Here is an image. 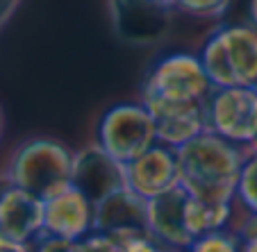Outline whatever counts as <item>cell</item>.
Instances as JSON below:
<instances>
[{
    "label": "cell",
    "mask_w": 257,
    "mask_h": 252,
    "mask_svg": "<svg viewBox=\"0 0 257 252\" xmlns=\"http://www.w3.org/2000/svg\"><path fill=\"white\" fill-rule=\"evenodd\" d=\"M200 62L214 89L257 91V28L246 23L218 28L205 41Z\"/></svg>",
    "instance_id": "3"
},
{
    "label": "cell",
    "mask_w": 257,
    "mask_h": 252,
    "mask_svg": "<svg viewBox=\"0 0 257 252\" xmlns=\"http://www.w3.org/2000/svg\"><path fill=\"white\" fill-rule=\"evenodd\" d=\"M0 252H30V247L23 245V243H16L5 236H0Z\"/></svg>",
    "instance_id": "22"
},
{
    "label": "cell",
    "mask_w": 257,
    "mask_h": 252,
    "mask_svg": "<svg viewBox=\"0 0 257 252\" xmlns=\"http://www.w3.org/2000/svg\"><path fill=\"white\" fill-rule=\"evenodd\" d=\"M189 252H241V247H239V236H232L225 229H218V232H209L194 238Z\"/></svg>",
    "instance_id": "18"
},
{
    "label": "cell",
    "mask_w": 257,
    "mask_h": 252,
    "mask_svg": "<svg viewBox=\"0 0 257 252\" xmlns=\"http://www.w3.org/2000/svg\"><path fill=\"white\" fill-rule=\"evenodd\" d=\"M207 132L234 146H252L257 141V91L246 87L214 89L205 105Z\"/></svg>",
    "instance_id": "6"
},
{
    "label": "cell",
    "mask_w": 257,
    "mask_h": 252,
    "mask_svg": "<svg viewBox=\"0 0 257 252\" xmlns=\"http://www.w3.org/2000/svg\"><path fill=\"white\" fill-rule=\"evenodd\" d=\"M125 184L132 193L144 200H153L166 191L180 186L178 155L173 148L155 143L151 150L125 166Z\"/></svg>",
    "instance_id": "9"
},
{
    "label": "cell",
    "mask_w": 257,
    "mask_h": 252,
    "mask_svg": "<svg viewBox=\"0 0 257 252\" xmlns=\"http://www.w3.org/2000/svg\"><path fill=\"white\" fill-rule=\"evenodd\" d=\"M114 32L130 46H153L171 32L175 12L166 0H107Z\"/></svg>",
    "instance_id": "7"
},
{
    "label": "cell",
    "mask_w": 257,
    "mask_h": 252,
    "mask_svg": "<svg viewBox=\"0 0 257 252\" xmlns=\"http://www.w3.org/2000/svg\"><path fill=\"white\" fill-rule=\"evenodd\" d=\"M37 252H80L78 241H66L59 236H50V234H41L37 238Z\"/></svg>",
    "instance_id": "19"
},
{
    "label": "cell",
    "mask_w": 257,
    "mask_h": 252,
    "mask_svg": "<svg viewBox=\"0 0 257 252\" xmlns=\"http://www.w3.org/2000/svg\"><path fill=\"white\" fill-rule=\"evenodd\" d=\"M255 10H257V0H255Z\"/></svg>",
    "instance_id": "27"
},
{
    "label": "cell",
    "mask_w": 257,
    "mask_h": 252,
    "mask_svg": "<svg viewBox=\"0 0 257 252\" xmlns=\"http://www.w3.org/2000/svg\"><path fill=\"white\" fill-rule=\"evenodd\" d=\"M214 84L209 82L200 57L173 53L162 57L146 73L141 84V105L153 109L160 105H196L207 102Z\"/></svg>",
    "instance_id": "4"
},
{
    "label": "cell",
    "mask_w": 257,
    "mask_h": 252,
    "mask_svg": "<svg viewBox=\"0 0 257 252\" xmlns=\"http://www.w3.org/2000/svg\"><path fill=\"white\" fill-rule=\"evenodd\" d=\"M241 252H257V236L252 238H246L241 245Z\"/></svg>",
    "instance_id": "23"
},
{
    "label": "cell",
    "mask_w": 257,
    "mask_h": 252,
    "mask_svg": "<svg viewBox=\"0 0 257 252\" xmlns=\"http://www.w3.org/2000/svg\"><path fill=\"white\" fill-rule=\"evenodd\" d=\"M5 134V112H3V105H0V139Z\"/></svg>",
    "instance_id": "24"
},
{
    "label": "cell",
    "mask_w": 257,
    "mask_h": 252,
    "mask_svg": "<svg viewBox=\"0 0 257 252\" xmlns=\"http://www.w3.org/2000/svg\"><path fill=\"white\" fill-rule=\"evenodd\" d=\"M232 213V202H203L189 195L185 209V225L191 238L223 229Z\"/></svg>",
    "instance_id": "15"
},
{
    "label": "cell",
    "mask_w": 257,
    "mask_h": 252,
    "mask_svg": "<svg viewBox=\"0 0 257 252\" xmlns=\"http://www.w3.org/2000/svg\"><path fill=\"white\" fill-rule=\"evenodd\" d=\"M157 252H182V250H178V247H173V250H160V247H157Z\"/></svg>",
    "instance_id": "25"
},
{
    "label": "cell",
    "mask_w": 257,
    "mask_h": 252,
    "mask_svg": "<svg viewBox=\"0 0 257 252\" xmlns=\"http://www.w3.org/2000/svg\"><path fill=\"white\" fill-rule=\"evenodd\" d=\"M19 5H21V0H0V30L12 21V16L19 10Z\"/></svg>",
    "instance_id": "20"
},
{
    "label": "cell",
    "mask_w": 257,
    "mask_h": 252,
    "mask_svg": "<svg viewBox=\"0 0 257 252\" xmlns=\"http://www.w3.org/2000/svg\"><path fill=\"white\" fill-rule=\"evenodd\" d=\"M187 200H189V193L182 186H175V189L146 202L151 234L157 236L160 241L169 243L171 247H178V250H182V247L189 250V245L194 243V238L189 236L185 225Z\"/></svg>",
    "instance_id": "12"
},
{
    "label": "cell",
    "mask_w": 257,
    "mask_h": 252,
    "mask_svg": "<svg viewBox=\"0 0 257 252\" xmlns=\"http://www.w3.org/2000/svg\"><path fill=\"white\" fill-rule=\"evenodd\" d=\"M71 184L96 207L125 189V166L114 161L100 146H89L73 157Z\"/></svg>",
    "instance_id": "8"
},
{
    "label": "cell",
    "mask_w": 257,
    "mask_h": 252,
    "mask_svg": "<svg viewBox=\"0 0 257 252\" xmlns=\"http://www.w3.org/2000/svg\"><path fill=\"white\" fill-rule=\"evenodd\" d=\"M207 102H196V105H160L148 112L155 118L157 127V143L166 148H182L185 143L194 141L203 132H207Z\"/></svg>",
    "instance_id": "13"
},
{
    "label": "cell",
    "mask_w": 257,
    "mask_h": 252,
    "mask_svg": "<svg viewBox=\"0 0 257 252\" xmlns=\"http://www.w3.org/2000/svg\"><path fill=\"white\" fill-rule=\"evenodd\" d=\"M155 143V118L141 102L112 105L98 121V146L121 166L135 161Z\"/></svg>",
    "instance_id": "5"
},
{
    "label": "cell",
    "mask_w": 257,
    "mask_h": 252,
    "mask_svg": "<svg viewBox=\"0 0 257 252\" xmlns=\"http://www.w3.org/2000/svg\"><path fill=\"white\" fill-rule=\"evenodd\" d=\"M73 155L64 143L46 136L25 139L10 157L7 184L19 186L46 202L71 186Z\"/></svg>",
    "instance_id": "2"
},
{
    "label": "cell",
    "mask_w": 257,
    "mask_h": 252,
    "mask_svg": "<svg viewBox=\"0 0 257 252\" xmlns=\"http://www.w3.org/2000/svg\"><path fill=\"white\" fill-rule=\"evenodd\" d=\"M180 186L203 202H232L237 195L243 155L230 141L203 132L175 150Z\"/></svg>",
    "instance_id": "1"
},
{
    "label": "cell",
    "mask_w": 257,
    "mask_h": 252,
    "mask_svg": "<svg viewBox=\"0 0 257 252\" xmlns=\"http://www.w3.org/2000/svg\"><path fill=\"white\" fill-rule=\"evenodd\" d=\"M257 236V213H250L246 220H243L241 229H239V238L246 241V238H252Z\"/></svg>",
    "instance_id": "21"
},
{
    "label": "cell",
    "mask_w": 257,
    "mask_h": 252,
    "mask_svg": "<svg viewBox=\"0 0 257 252\" xmlns=\"http://www.w3.org/2000/svg\"><path fill=\"white\" fill-rule=\"evenodd\" d=\"M250 148H252V150H257V141H255V143H252V146H250Z\"/></svg>",
    "instance_id": "26"
},
{
    "label": "cell",
    "mask_w": 257,
    "mask_h": 252,
    "mask_svg": "<svg viewBox=\"0 0 257 252\" xmlns=\"http://www.w3.org/2000/svg\"><path fill=\"white\" fill-rule=\"evenodd\" d=\"M148 200L139 198L132 193L130 189H121L118 193L109 195L102 200L100 204L93 207V232H123V229H132V232H148Z\"/></svg>",
    "instance_id": "14"
},
{
    "label": "cell",
    "mask_w": 257,
    "mask_h": 252,
    "mask_svg": "<svg viewBox=\"0 0 257 252\" xmlns=\"http://www.w3.org/2000/svg\"><path fill=\"white\" fill-rule=\"evenodd\" d=\"M175 14L194 16V19H216L225 12L230 0H166Z\"/></svg>",
    "instance_id": "17"
},
{
    "label": "cell",
    "mask_w": 257,
    "mask_h": 252,
    "mask_svg": "<svg viewBox=\"0 0 257 252\" xmlns=\"http://www.w3.org/2000/svg\"><path fill=\"white\" fill-rule=\"evenodd\" d=\"M93 232V204L75 186L46 200L44 234L66 241H82Z\"/></svg>",
    "instance_id": "11"
},
{
    "label": "cell",
    "mask_w": 257,
    "mask_h": 252,
    "mask_svg": "<svg viewBox=\"0 0 257 252\" xmlns=\"http://www.w3.org/2000/svg\"><path fill=\"white\" fill-rule=\"evenodd\" d=\"M237 195L248 211L257 213V150H252V148L250 155H243Z\"/></svg>",
    "instance_id": "16"
},
{
    "label": "cell",
    "mask_w": 257,
    "mask_h": 252,
    "mask_svg": "<svg viewBox=\"0 0 257 252\" xmlns=\"http://www.w3.org/2000/svg\"><path fill=\"white\" fill-rule=\"evenodd\" d=\"M46 202L19 186L0 191V236L28 245L44 234Z\"/></svg>",
    "instance_id": "10"
}]
</instances>
